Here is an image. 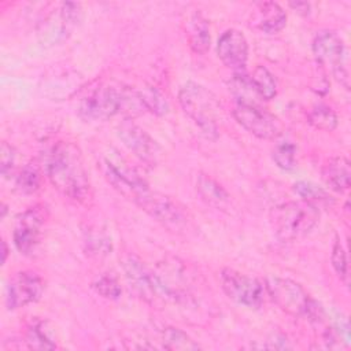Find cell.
Masks as SVG:
<instances>
[{
    "label": "cell",
    "instance_id": "6da1fadb",
    "mask_svg": "<svg viewBox=\"0 0 351 351\" xmlns=\"http://www.w3.org/2000/svg\"><path fill=\"white\" fill-rule=\"evenodd\" d=\"M44 171L52 186L74 203H85L92 195L81 149L70 141L55 143L45 156Z\"/></svg>",
    "mask_w": 351,
    "mask_h": 351
},
{
    "label": "cell",
    "instance_id": "7a4b0ae2",
    "mask_svg": "<svg viewBox=\"0 0 351 351\" xmlns=\"http://www.w3.org/2000/svg\"><path fill=\"white\" fill-rule=\"evenodd\" d=\"M318 219V207L302 199L278 204L270 211L271 228L282 243L303 239L315 228Z\"/></svg>",
    "mask_w": 351,
    "mask_h": 351
},
{
    "label": "cell",
    "instance_id": "3957f363",
    "mask_svg": "<svg viewBox=\"0 0 351 351\" xmlns=\"http://www.w3.org/2000/svg\"><path fill=\"white\" fill-rule=\"evenodd\" d=\"M178 103L207 138L218 137L217 118L219 107L211 90L195 81H188L178 92Z\"/></svg>",
    "mask_w": 351,
    "mask_h": 351
},
{
    "label": "cell",
    "instance_id": "277c9868",
    "mask_svg": "<svg viewBox=\"0 0 351 351\" xmlns=\"http://www.w3.org/2000/svg\"><path fill=\"white\" fill-rule=\"evenodd\" d=\"M311 49L318 66L322 69H329L333 77L346 89H350L347 48L343 38L333 30H319L313 40Z\"/></svg>",
    "mask_w": 351,
    "mask_h": 351
},
{
    "label": "cell",
    "instance_id": "5b68a950",
    "mask_svg": "<svg viewBox=\"0 0 351 351\" xmlns=\"http://www.w3.org/2000/svg\"><path fill=\"white\" fill-rule=\"evenodd\" d=\"M136 204L170 232L182 233L189 226V214L185 207L167 195L148 189L136 200Z\"/></svg>",
    "mask_w": 351,
    "mask_h": 351
},
{
    "label": "cell",
    "instance_id": "8992f818",
    "mask_svg": "<svg viewBox=\"0 0 351 351\" xmlns=\"http://www.w3.org/2000/svg\"><path fill=\"white\" fill-rule=\"evenodd\" d=\"M100 166L106 180L112 188L133 203L149 189L147 181L137 173V170L118 155L111 154L103 156Z\"/></svg>",
    "mask_w": 351,
    "mask_h": 351
},
{
    "label": "cell",
    "instance_id": "52a82bcc",
    "mask_svg": "<svg viewBox=\"0 0 351 351\" xmlns=\"http://www.w3.org/2000/svg\"><path fill=\"white\" fill-rule=\"evenodd\" d=\"M265 288L280 310L293 317H306L313 298L299 282L291 278L273 276L266 278Z\"/></svg>",
    "mask_w": 351,
    "mask_h": 351
},
{
    "label": "cell",
    "instance_id": "ba28073f",
    "mask_svg": "<svg viewBox=\"0 0 351 351\" xmlns=\"http://www.w3.org/2000/svg\"><path fill=\"white\" fill-rule=\"evenodd\" d=\"M219 281L225 295L241 306L258 308L265 300L266 288L263 282L255 277L243 274L230 267H223L219 273Z\"/></svg>",
    "mask_w": 351,
    "mask_h": 351
},
{
    "label": "cell",
    "instance_id": "9c48e42d",
    "mask_svg": "<svg viewBox=\"0 0 351 351\" xmlns=\"http://www.w3.org/2000/svg\"><path fill=\"white\" fill-rule=\"evenodd\" d=\"M81 15L82 11L78 3H60L59 7L40 23L37 32L40 43L49 47L66 40L81 21Z\"/></svg>",
    "mask_w": 351,
    "mask_h": 351
},
{
    "label": "cell",
    "instance_id": "30bf717a",
    "mask_svg": "<svg viewBox=\"0 0 351 351\" xmlns=\"http://www.w3.org/2000/svg\"><path fill=\"white\" fill-rule=\"evenodd\" d=\"M233 117L252 136L262 140H271L281 134L280 119L261 104H236Z\"/></svg>",
    "mask_w": 351,
    "mask_h": 351
},
{
    "label": "cell",
    "instance_id": "8fae6325",
    "mask_svg": "<svg viewBox=\"0 0 351 351\" xmlns=\"http://www.w3.org/2000/svg\"><path fill=\"white\" fill-rule=\"evenodd\" d=\"M122 112V88L101 85L80 103V115L86 121H107Z\"/></svg>",
    "mask_w": 351,
    "mask_h": 351
},
{
    "label": "cell",
    "instance_id": "7c38bea8",
    "mask_svg": "<svg viewBox=\"0 0 351 351\" xmlns=\"http://www.w3.org/2000/svg\"><path fill=\"white\" fill-rule=\"evenodd\" d=\"M48 218V210L43 204H36L25 210L15 222L14 244L23 255H30L36 251L44 223Z\"/></svg>",
    "mask_w": 351,
    "mask_h": 351
},
{
    "label": "cell",
    "instance_id": "4fadbf2b",
    "mask_svg": "<svg viewBox=\"0 0 351 351\" xmlns=\"http://www.w3.org/2000/svg\"><path fill=\"white\" fill-rule=\"evenodd\" d=\"M118 137L123 145L148 166H156L160 159L159 144L132 119H125L118 125Z\"/></svg>",
    "mask_w": 351,
    "mask_h": 351
},
{
    "label": "cell",
    "instance_id": "5bb4252c",
    "mask_svg": "<svg viewBox=\"0 0 351 351\" xmlns=\"http://www.w3.org/2000/svg\"><path fill=\"white\" fill-rule=\"evenodd\" d=\"M44 280L33 270L15 273L7 287L5 304L10 310H16L37 302L44 292Z\"/></svg>",
    "mask_w": 351,
    "mask_h": 351
},
{
    "label": "cell",
    "instance_id": "9a60e30c",
    "mask_svg": "<svg viewBox=\"0 0 351 351\" xmlns=\"http://www.w3.org/2000/svg\"><path fill=\"white\" fill-rule=\"evenodd\" d=\"M123 271L132 289L148 303H163L156 274L137 256H128Z\"/></svg>",
    "mask_w": 351,
    "mask_h": 351
},
{
    "label": "cell",
    "instance_id": "2e32d148",
    "mask_svg": "<svg viewBox=\"0 0 351 351\" xmlns=\"http://www.w3.org/2000/svg\"><path fill=\"white\" fill-rule=\"evenodd\" d=\"M217 55L221 62L234 70L244 71L248 59V43L245 36L237 29L225 30L217 43Z\"/></svg>",
    "mask_w": 351,
    "mask_h": 351
},
{
    "label": "cell",
    "instance_id": "e0dca14e",
    "mask_svg": "<svg viewBox=\"0 0 351 351\" xmlns=\"http://www.w3.org/2000/svg\"><path fill=\"white\" fill-rule=\"evenodd\" d=\"M182 27L189 48L197 55H204L211 43L207 19L202 15V12L193 11L186 15L185 21L182 22Z\"/></svg>",
    "mask_w": 351,
    "mask_h": 351
},
{
    "label": "cell",
    "instance_id": "ac0fdd59",
    "mask_svg": "<svg viewBox=\"0 0 351 351\" xmlns=\"http://www.w3.org/2000/svg\"><path fill=\"white\" fill-rule=\"evenodd\" d=\"M321 177L324 182L335 192L343 193L350 188V162L344 156L329 158L321 169Z\"/></svg>",
    "mask_w": 351,
    "mask_h": 351
},
{
    "label": "cell",
    "instance_id": "d6986e66",
    "mask_svg": "<svg viewBox=\"0 0 351 351\" xmlns=\"http://www.w3.org/2000/svg\"><path fill=\"white\" fill-rule=\"evenodd\" d=\"M196 192L200 199L218 210H225L230 204V196L226 189L207 174L200 173L196 178Z\"/></svg>",
    "mask_w": 351,
    "mask_h": 351
},
{
    "label": "cell",
    "instance_id": "ffe728a7",
    "mask_svg": "<svg viewBox=\"0 0 351 351\" xmlns=\"http://www.w3.org/2000/svg\"><path fill=\"white\" fill-rule=\"evenodd\" d=\"M256 11V25L262 32L267 34L278 33L287 23V14L276 1L258 3Z\"/></svg>",
    "mask_w": 351,
    "mask_h": 351
},
{
    "label": "cell",
    "instance_id": "44dd1931",
    "mask_svg": "<svg viewBox=\"0 0 351 351\" xmlns=\"http://www.w3.org/2000/svg\"><path fill=\"white\" fill-rule=\"evenodd\" d=\"M229 89L236 99V104H259V95L256 93L251 77L244 71L234 73L229 81Z\"/></svg>",
    "mask_w": 351,
    "mask_h": 351
},
{
    "label": "cell",
    "instance_id": "7402d4cb",
    "mask_svg": "<svg viewBox=\"0 0 351 351\" xmlns=\"http://www.w3.org/2000/svg\"><path fill=\"white\" fill-rule=\"evenodd\" d=\"M160 341L163 348L173 351H189L202 348L200 344L196 343L189 335L174 326H166L160 330Z\"/></svg>",
    "mask_w": 351,
    "mask_h": 351
},
{
    "label": "cell",
    "instance_id": "603a6c76",
    "mask_svg": "<svg viewBox=\"0 0 351 351\" xmlns=\"http://www.w3.org/2000/svg\"><path fill=\"white\" fill-rule=\"evenodd\" d=\"M41 167L36 160L27 162L16 174L15 184L21 193L32 195L38 191L41 185Z\"/></svg>",
    "mask_w": 351,
    "mask_h": 351
},
{
    "label": "cell",
    "instance_id": "cb8c5ba5",
    "mask_svg": "<svg viewBox=\"0 0 351 351\" xmlns=\"http://www.w3.org/2000/svg\"><path fill=\"white\" fill-rule=\"evenodd\" d=\"M25 341L32 350H53L56 343L52 340L45 324L40 319H34L26 328Z\"/></svg>",
    "mask_w": 351,
    "mask_h": 351
},
{
    "label": "cell",
    "instance_id": "d4e9b609",
    "mask_svg": "<svg viewBox=\"0 0 351 351\" xmlns=\"http://www.w3.org/2000/svg\"><path fill=\"white\" fill-rule=\"evenodd\" d=\"M250 77L261 100H271L276 97L277 81L265 66H256Z\"/></svg>",
    "mask_w": 351,
    "mask_h": 351
},
{
    "label": "cell",
    "instance_id": "484cf974",
    "mask_svg": "<svg viewBox=\"0 0 351 351\" xmlns=\"http://www.w3.org/2000/svg\"><path fill=\"white\" fill-rule=\"evenodd\" d=\"M293 191L302 200H306L317 207L322 204H330L333 202L332 196L321 186L310 181H298L293 184Z\"/></svg>",
    "mask_w": 351,
    "mask_h": 351
},
{
    "label": "cell",
    "instance_id": "4316f807",
    "mask_svg": "<svg viewBox=\"0 0 351 351\" xmlns=\"http://www.w3.org/2000/svg\"><path fill=\"white\" fill-rule=\"evenodd\" d=\"M308 122L318 130L332 132L337 126V115L326 104H315L307 112Z\"/></svg>",
    "mask_w": 351,
    "mask_h": 351
},
{
    "label": "cell",
    "instance_id": "83f0119b",
    "mask_svg": "<svg viewBox=\"0 0 351 351\" xmlns=\"http://www.w3.org/2000/svg\"><path fill=\"white\" fill-rule=\"evenodd\" d=\"M137 90L145 111H149L155 115H165L169 111V101L158 88L147 86Z\"/></svg>",
    "mask_w": 351,
    "mask_h": 351
},
{
    "label": "cell",
    "instance_id": "f1b7e54d",
    "mask_svg": "<svg viewBox=\"0 0 351 351\" xmlns=\"http://www.w3.org/2000/svg\"><path fill=\"white\" fill-rule=\"evenodd\" d=\"M85 244H86V251L90 255H95L99 258L108 255L112 250L111 239L100 229L85 232Z\"/></svg>",
    "mask_w": 351,
    "mask_h": 351
},
{
    "label": "cell",
    "instance_id": "f546056e",
    "mask_svg": "<svg viewBox=\"0 0 351 351\" xmlns=\"http://www.w3.org/2000/svg\"><path fill=\"white\" fill-rule=\"evenodd\" d=\"M296 145L291 141L277 143L273 148L271 156L274 163L282 170H293L296 167Z\"/></svg>",
    "mask_w": 351,
    "mask_h": 351
},
{
    "label": "cell",
    "instance_id": "4dcf8cb0",
    "mask_svg": "<svg viewBox=\"0 0 351 351\" xmlns=\"http://www.w3.org/2000/svg\"><path fill=\"white\" fill-rule=\"evenodd\" d=\"M92 288L96 291L97 295H100L104 299L117 300L122 293V287L118 281V278L110 273L100 274L93 282Z\"/></svg>",
    "mask_w": 351,
    "mask_h": 351
},
{
    "label": "cell",
    "instance_id": "1f68e13d",
    "mask_svg": "<svg viewBox=\"0 0 351 351\" xmlns=\"http://www.w3.org/2000/svg\"><path fill=\"white\" fill-rule=\"evenodd\" d=\"M330 262L332 266L339 276V278L344 282L348 284V259H347V252L340 241L339 237H336L333 247H332V254H330Z\"/></svg>",
    "mask_w": 351,
    "mask_h": 351
},
{
    "label": "cell",
    "instance_id": "d6a6232c",
    "mask_svg": "<svg viewBox=\"0 0 351 351\" xmlns=\"http://www.w3.org/2000/svg\"><path fill=\"white\" fill-rule=\"evenodd\" d=\"M15 159L16 154L14 147L10 145L7 141H3L0 147V171L3 177H10V174L14 173Z\"/></svg>",
    "mask_w": 351,
    "mask_h": 351
},
{
    "label": "cell",
    "instance_id": "836d02e7",
    "mask_svg": "<svg viewBox=\"0 0 351 351\" xmlns=\"http://www.w3.org/2000/svg\"><path fill=\"white\" fill-rule=\"evenodd\" d=\"M289 7L300 15H307L310 12V4L306 1H292L289 3Z\"/></svg>",
    "mask_w": 351,
    "mask_h": 351
},
{
    "label": "cell",
    "instance_id": "e575fe53",
    "mask_svg": "<svg viewBox=\"0 0 351 351\" xmlns=\"http://www.w3.org/2000/svg\"><path fill=\"white\" fill-rule=\"evenodd\" d=\"M1 245H3V265H4L5 261H7V256H8V247H7V243L4 240L1 243Z\"/></svg>",
    "mask_w": 351,
    "mask_h": 351
}]
</instances>
